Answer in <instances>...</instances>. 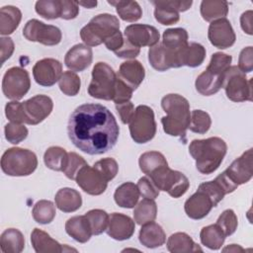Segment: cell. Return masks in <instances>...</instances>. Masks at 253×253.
Instances as JSON below:
<instances>
[{"mask_svg":"<svg viewBox=\"0 0 253 253\" xmlns=\"http://www.w3.org/2000/svg\"><path fill=\"white\" fill-rule=\"evenodd\" d=\"M67 133L79 150L90 155H99L116 145L120 127L114 115L105 106L83 104L71 114Z\"/></svg>","mask_w":253,"mask_h":253,"instance_id":"cell-1","label":"cell"},{"mask_svg":"<svg viewBox=\"0 0 253 253\" xmlns=\"http://www.w3.org/2000/svg\"><path fill=\"white\" fill-rule=\"evenodd\" d=\"M226 151L225 141L217 136L194 139L189 145V152L196 161V168L205 175L213 173L220 166Z\"/></svg>","mask_w":253,"mask_h":253,"instance_id":"cell-2","label":"cell"},{"mask_svg":"<svg viewBox=\"0 0 253 253\" xmlns=\"http://www.w3.org/2000/svg\"><path fill=\"white\" fill-rule=\"evenodd\" d=\"M161 107L167 114L161 118L164 132L171 136L184 137L191 120L188 100L179 94H168L162 98Z\"/></svg>","mask_w":253,"mask_h":253,"instance_id":"cell-3","label":"cell"},{"mask_svg":"<svg viewBox=\"0 0 253 253\" xmlns=\"http://www.w3.org/2000/svg\"><path fill=\"white\" fill-rule=\"evenodd\" d=\"M120 31L119 19L108 13L99 14L92 18L90 22L80 31L83 42L88 46H97L114 34Z\"/></svg>","mask_w":253,"mask_h":253,"instance_id":"cell-4","label":"cell"},{"mask_svg":"<svg viewBox=\"0 0 253 253\" xmlns=\"http://www.w3.org/2000/svg\"><path fill=\"white\" fill-rule=\"evenodd\" d=\"M37 167V155L26 148H8L1 158V169L8 176H29L35 172Z\"/></svg>","mask_w":253,"mask_h":253,"instance_id":"cell-5","label":"cell"},{"mask_svg":"<svg viewBox=\"0 0 253 253\" xmlns=\"http://www.w3.org/2000/svg\"><path fill=\"white\" fill-rule=\"evenodd\" d=\"M117 74L106 62H97L92 70V80L88 86V93L91 97L110 101L113 100Z\"/></svg>","mask_w":253,"mask_h":253,"instance_id":"cell-6","label":"cell"},{"mask_svg":"<svg viewBox=\"0 0 253 253\" xmlns=\"http://www.w3.org/2000/svg\"><path fill=\"white\" fill-rule=\"evenodd\" d=\"M147 177L159 191L167 192L175 199L183 196L190 187L189 179L182 172L173 170L168 165L158 168Z\"/></svg>","mask_w":253,"mask_h":253,"instance_id":"cell-7","label":"cell"},{"mask_svg":"<svg viewBox=\"0 0 253 253\" xmlns=\"http://www.w3.org/2000/svg\"><path fill=\"white\" fill-rule=\"evenodd\" d=\"M222 88L232 102L252 101V79H247L246 74L236 65L230 66L225 72Z\"/></svg>","mask_w":253,"mask_h":253,"instance_id":"cell-8","label":"cell"},{"mask_svg":"<svg viewBox=\"0 0 253 253\" xmlns=\"http://www.w3.org/2000/svg\"><path fill=\"white\" fill-rule=\"evenodd\" d=\"M128 125L130 136L136 143H146L155 136L156 123L154 113L146 105H139L135 108L133 118Z\"/></svg>","mask_w":253,"mask_h":253,"instance_id":"cell-9","label":"cell"},{"mask_svg":"<svg viewBox=\"0 0 253 253\" xmlns=\"http://www.w3.org/2000/svg\"><path fill=\"white\" fill-rule=\"evenodd\" d=\"M31 79L28 71L22 67L14 66L9 68L2 79V91L10 100L22 99L30 90Z\"/></svg>","mask_w":253,"mask_h":253,"instance_id":"cell-10","label":"cell"},{"mask_svg":"<svg viewBox=\"0 0 253 253\" xmlns=\"http://www.w3.org/2000/svg\"><path fill=\"white\" fill-rule=\"evenodd\" d=\"M23 36L30 42H37L44 45L52 46L61 42V31L52 25H46L37 19L29 20L24 29Z\"/></svg>","mask_w":253,"mask_h":253,"instance_id":"cell-11","label":"cell"},{"mask_svg":"<svg viewBox=\"0 0 253 253\" xmlns=\"http://www.w3.org/2000/svg\"><path fill=\"white\" fill-rule=\"evenodd\" d=\"M151 4L155 6L154 17L155 20L164 26L174 25L179 22L180 12H185L190 9L193 1H177V0H166V1H151Z\"/></svg>","mask_w":253,"mask_h":253,"instance_id":"cell-12","label":"cell"},{"mask_svg":"<svg viewBox=\"0 0 253 253\" xmlns=\"http://www.w3.org/2000/svg\"><path fill=\"white\" fill-rule=\"evenodd\" d=\"M23 108L26 124L36 126L50 115L53 109V102L46 95H36L23 102Z\"/></svg>","mask_w":253,"mask_h":253,"instance_id":"cell-13","label":"cell"},{"mask_svg":"<svg viewBox=\"0 0 253 253\" xmlns=\"http://www.w3.org/2000/svg\"><path fill=\"white\" fill-rule=\"evenodd\" d=\"M62 75V64L54 58H42L33 67L35 81L43 87H50L59 81Z\"/></svg>","mask_w":253,"mask_h":253,"instance_id":"cell-14","label":"cell"},{"mask_svg":"<svg viewBox=\"0 0 253 253\" xmlns=\"http://www.w3.org/2000/svg\"><path fill=\"white\" fill-rule=\"evenodd\" d=\"M208 38L211 43L219 49L232 46L236 40L233 28L226 18L214 20L210 24Z\"/></svg>","mask_w":253,"mask_h":253,"instance_id":"cell-15","label":"cell"},{"mask_svg":"<svg viewBox=\"0 0 253 253\" xmlns=\"http://www.w3.org/2000/svg\"><path fill=\"white\" fill-rule=\"evenodd\" d=\"M125 38L133 45L137 47L141 46H153L159 42L158 30L150 25L144 24H132L127 26L124 32Z\"/></svg>","mask_w":253,"mask_h":253,"instance_id":"cell-16","label":"cell"},{"mask_svg":"<svg viewBox=\"0 0 253 253\" xmlns=\"http://www.w3.org/2000/svg\"><path fill=\"white\" fill-rule=\"evenodd\" d=\"M252 148L246 150L236 158L223 172L236 186L247 183L253 176Z\"/></svg>","mask_w":253,"mask_h":253,"instance_id":"cell-17","label":"cell"},{"mask_svg":"<svg viewBox=\"0 0 253 253\" xmlns=\"http://www.w3.org/2000/svg\"><path fill=\"white\" fill-rule=\"evenodd\" d=\"M75 181L85 193L92 196L103 194L108 186V181L94 167H90L88 164L79 171Z\"/></svg>","mask_w":253,"mask_h":253,"instance_id":"cell-18","label":"cell"},{"mask_svg":"<svg viewBox=\"0 0 253 253\" xmlns=\"http://www.w3.org/2000/svg\"><path fill=\"white\" fill-rule=\"evenodd\" d=\"M135 229L134 220L126 214L113 212L109 215L107 234L115 240L123 241L129 239Z\"/></svg>","mask_w":253,"mask_h":253,"instance_id":"cell-19","label":"cell"},{"mask_svg":"<svg viewBox=\"0 0 253 253\" xmlns=\"http://www.w3.org/2000/svg\"><path fill=\"white\" fill-rule=\"evenodd\" d=\"M215 207L211 198L203 190L198 189L184 205L186 214L192 219H202L207 216L211 209Z\"/></svg>","mask_w":253,"mask_h":253,"instance_id":"cell-20","label":"cell"},{"mask_svg":"<svg viewBox=\"0 0 253 253\" xmlns=\"http://www.w3.org/2000/svg\"><path fill=\"white\" fill-rule=\"evenodd\" d=\"M92 59V48L86 44L77 43L66 52L64 64L73 72H81L91 65Z\"/></svg>","mask_w":253,"mask_h":253,"instance_id":"cell-21","label":"cell"},{"mask_svg":"<svg viewBox=\"0 0 253 253\" xmlns=\"http://www.w3.org/2000/svg\"><path fill=\"white\" fill-rule=\"evenodd\" d=\"M225 73L217 71L213 68L207 67L196 79V90L204 96H211L222 88L223 77Z\"/></svg>","mask_w":253,"mask_h":253,"instance_id":"cell-22","label":"cell"},{"mask_svg":"<svg viewBox=\"0 0 253 253\" xmlns=\"http://www.w3.org/2000/svg\"><path fill=\"white\" fill-rule=\"evenodd\" d=\"M188 33L182 28L167 29L162 36V44L174 54L177 62V67L180 65V54L188 45Z\"/></svg>","mask_w":253,"mask_h":253,"instance_id":"cell-23","label":"cell"},{"mask_svg":"<svg viewBox=\"0 0 253 253\" xmlns=\"http://www.w3.org/2000/svg\"><path fill=\"white\" fill-rule=\"evenodd\" d=\"M117 76L134 91L143 81L145 70L138 60H127L120 65Z\"/></svg>","mask_w":253,"mask_h":253,"instance_id":"cell-24","label":"cell"},{"mask_svg":"<svg viewBox=\"0 0 253 253\" xmlns=\"http://www.w3.org/2000/svg\"><path fill=\"white\" fill-rule=\"evenodd\" d=\"M148 61L157 71H166L170 68H178L174 54L171 53L163 44L157 43L148 50Z\"/></svg>","mask_w":253,"mask_h":253,"instance_id":"cell-25","label":"cell"},{"mask_svg":"<svg viewBox=\"0 0 253 253\" xmlns=\"http://www.w3.org/2000/svg\"><path fill=\"white\" fill-rule=\"evenodd\" d=\"M139 242L146 248H157L166 241V234L161 225L154 221L142 225L138 235Z\"/></svg>","mask_w":253,"mask_h":253,"instance_id":"cell-26","label":"cell"},{"mask_svg":"<svg viewBox=\"0 0 253 253\" xmlns=\"http://www.w3.org/2000/svg\"><path fill=\"white\" fill-rule=\"evenodd\" d=\"M31 242L37 253H60L64 252V245L51 238L49 234L40 228H34L31 233Z\"/></svg>","mask_w":253,"mask_h":253,"instance_id":"cell-27","label":"cell"},{"mask_svg":"<svg viewBox=\"0 0 253 253\" xmlns=\"http://www.w3.org/2000/svg\"><path fill=\"white\" fill-rule=\"evenodd\" d=\"M66 233L79 243H86L90 240L92 230L85 215H75L70 217L65 223Z\"/></svg>","mask_w":253,"mask_h":253,"instance_id":"cell-28","label":"cell"},{"mask_svg":"<svg viewBox=\"0 0 253 253\" xmlns=\"http://www.w3.org/2000/svg\"><path fill=\"white\" fill-rule=\"evenodd\" d=\"M55 206L63 212H73L82 206V197L78 191L72 188H62L54 197Z\"/></svg>","mask_w":253,"mask_h":253,"instance_id":"cell-29","label":"cell"},{"mask_svg":"<svg viewBox=\"0 0 253 253\" xmlns=\"http://www.w3.org/2000/svg\"><path fill=\"white\" fill-rule=\"evenodd\" d=\"M139 196L137 185L132 182H126L116 189L114 200L121 208L132 209L136 206Z\"/></svg>","mask_w":253,"mask_h":253,"instance_id":"cell-30","label":"cell"},{"mask_svg":"<svg viewBox=\"0 0 253 253\" xmlns=\"http://www.w3.org/2000/svg\"><path fill=\"white\" fill-rule=\"evenodd\" d=\"M167 249L172 253H190L203 251V249L197 243H195L192 237L185 232H176L171 234L167 240Z\"/></svg>","mask_w":253,"mask_h":253,"instance_id":"cell-31","label":"cell"},{"mask_svg":"<svg viewBox=\"0 0 253 253\" xmlns=\"http://www.w3.org/2000/svg\"><path fill=\"white\" fill-rule=\"evenodd\" d=\"M22 20V12L19 8L8 5L0 9V34L8 36L13 34Z\"/></svg>","mask_w":253,"mask_h":253,"instance_id":"cell-32","label":"cell"},{"mask_svg":"<svg viewBox=\"0 0 253 253\" xmlns=\"http://www.w3.org/2000/svg\"><path fill=\"white\" fill-rule=\"evenodd\" d=\"M0 247L4 253H20L25 248V237L17 228H7L0 236Z\"/></svg>","mask_w":253,"mask_h":253,"instance_id":"cell-33","label":"cell"},{"mask_svg":"<svg viewBox=\"0 0 253 253\" xmlns=\"http://www.w3.org/2000/svg\"><path fill=\"white\" fill-rule=\"evenodd\" d=\"M200 12L207 22L225 18L228 13V3L221 0H204L200 6Z\"/></svg>","mask_w":253,"mask_h":253,"instance_id":"cell-34","label":"cell"},{"mask_svg":"<svg viewBox=\"0 0 253 253\" xmlns=\"http://www.w3.org/2000/svg\"><path fill=\"white\" fill-rule=\"evenodd\" d=\"M206 58V48L198 42H191L180 54V65L189 67L200 66Z\"/></svg>","mask_w":253,"mask_h":253,"instance_id":"cell-35","label":"cell"},{"mask_svg":"<svg viewBox=\"0 0 253 253\" xmlns=\"http://www.w3.org/2000/svg\"><path fill=\"white\" fill-rule=\"evenodd\" d=\"M225 237L223 231L216 223L203 227L200 232L202 244L211 250H218L223 245Z\"/></svg>","mask_w":253,"mask_h":253,"instance_id":"cell-36","label":"cell"},{"mask_svg":"<svg viewBox=\"0 0 253 253\" xmlns=\"http://www.w3.org/2000/svg\"><path fill=\"white\" fill-rule=\"evenodd\" d=\"M116 8L119 17L129 23L138 21L142 16V10L136 1H108Z\"/></svg>","mask_w":253,"mask_h":253,"instance_id":"cell-37","label":"cell"},{"mask_svg":"<svg viewBox=\"0 0 253 253\" xmlns=\"http://www.w3.org/2000/svg\"><path fill=\"white\" fill-rule=\"evenodd\" d=\"M157 215V205L154 200L143 199L138 204H136L133 210V218L134 221L143 225L147 222L153 221Z\"/></svg>","mask_w":253,"mask_h":253,"instance_id":"cell-38","label":"cell"},{"mask_svg":"<svg viewBox=\"0 0 253 253\" xmlns=\"http://www.w3.org/2000/svg\"><path fill=\"white\" fill-rule=\"evenodd\" d=\"M138 164L140 170L146 174V176H149L151 173H153L155 170H157L160 167L167 166L168 162L165 158V156L158 151H147L142 153L139 156Z\"/></svg>","mask_w":253,"mask_h":253,"instance_id":"cell-39","label":"cell"},{"mask_svg":"<svg viewBox=\"0 0 253 253\" xmlns=\"http://www.w3.org/2000/svg\"><path fill=\"white\" fill-rule=\"evenodd\" d=\"M68 153L60 146L48 147L43 155L45 166L53 171H63L67 162Z\"/></svg>","mask_w":253,"mask_h":253,"instance_id":"cell-40","label":"cell"},{"mask_svg":"<svg viewBox=\"0 0 253 253\" xmlns=\"http://www.w3.org/2000/svg\"><path fill=\"white\" fill-rule=\"evenodd\" d=\"M33 218L40 224H48L55 217V206L48 200H41L37 202L32 211Z\"/></svg>","mask_w":253,"mask_h":253,"instance_id":"cell-41","label":"cell"},{"mask_svg":"<svg viewBox=\"0 0 253 253\" xmlns=\"http://www.w3.org/2000/svg\"><path fill=\"white\" fill-rule=\"evenodd\" d=\"M84 215L88 219L93 235H99L107 229L109 223V214L105 211L95 209L87 211Z\"/></svg>","mask_w":253,"mask_h":253,"instance_id":"cell-42","label":"cell"},{"mask_svg":"<svg viewBox=\"0 0 253 253\" xmlns=\"http://www.w3.org/2000/svg\"><path fill=\"white\" fill-rule=\"evenodd\" d=\"M35 10L38 15L46 20H54L60 18L61 0L37 1L35 5Z\"/></svg>","mask_w":253,"mask_h":253,"instance_id":"cell-43","label":"cell"},{"mask_svg":"<svg viewBox=\"0 0 253 253\" xmlns=\"http://www.w3.org/2000/svg\"><path fill=\"white\" fill-rule=\"evenodd\" d=\"M58 86L60 91L66 96H76L81 87V80L79 76L73 71H65L62 73Z\"/></svg>","mask_w":253,"mask_h":253,"instance_id":"cell-44","label":"cell"},{"mask_svg":"<svg viewBox=\"0 0 253 253\" xmlns=\"http://www.w3.org/2000/svg\"><path fill=\"white\" fill-rule=\"evenodd\" d=\"M211 126V119L210 115L202 110H194L191 113V120L189 129L198 134H204L208 132Z\"/></svg>","mask_w":253,"mask_h":253,"instance_id":"cell-45","label":"cell"},{"mask_svg":"<svg viewBox=\"0 0 253 253\" xmlns=\"http://www.w3.org/2000/svg\"><path fill=\"white\" fill-rule=\"evenodd\" d=\"M5 138L12 144H18L25 140L28 136L29 130L23 124L9 123L4 127Z\"/></svg>","mask_w":253,"mask_h":253,"instance_id":"cell-46","label":"cell"},{"mask_svg":"<svg viewBox=\"0 0 253 253\" xmlns=\"http://www.w3.org/2000/svg\"><path fill=\"white\" fill-rule=\"evenodd\" d=\"M216 224L220 227L225 236H230L235 232L237 228L238 219L235 212L228 209L223 211L222 213L218 216Z\"/></svg>","mask_w":253,"mask_h":253,"instance_id":"cell-47","label":"cell"},{"mask_svg":"<svg viewBox=\"0 0 253 253\" xmlns=\"http://www.w3.org/2000/svg\"><path fill=\"white\" fill-rule=\"evenodd\" d=\"M86 165L87 162L84 160L82 156H80L76 152H68L67 162L62 172L68 179L75 180L79 171Z\"/></svg>","mask_w":253,"mask_h":253,"instance_id":"cell-48","label":"cell"},{"mask_svg":"<svg viewBox=\"0 0 253 253\" xmlns=\"http://www.w3.org/2000/svg\"><path fill=\"white\" fill-rule=\"evenodd\" d=\"M108 182L113 180L119 171V165L114 158H103L97 161L93 166Z\"/></svg>","mask_w":253,"mask_h":253,"instance_id":"cell-49","label":"cell"},{"mask_svg":"<svg viewBox=\"0 0 253 253\" xmlns=\"http://www.w3.org/2000/svg\"><path fill=\"white\" fill-rule=\"evenodd\" d=\"M5 115L11 123L26 124V118L23 108V103L12 101L5 106Z\"/></svg>","mask_w":253,"mask_h":253,"instance_id":"cell-50","label":"cell"},{"mask_svg":"<svg viewBox=\"0 0 253 253\" xmlns=\"http://www.w3.org/2000/svg\"><path fill=\"white\" fill-rule=\"evenodd\" d=\"M198 189H201L204 192H206L211 198L215 207L225 196L223 190L221 189V187L218 185V183L215 180L209 181V182H204V183L200 184Z\"/></svg>","mask_w":253,"mask_h":253,"instance_id":"cell-51","label":"cell"},{"mask_svg":"<svg viewBox=\"0 0 253 253\" xmlns=\"http://www.w3.org/2000/svg\"><path fill=\"white\" fill-rule=\"evenodd\" d=\"M132 92H133V90L117 76L115 94H114V98H113L115 105L129 101L132 97Z\"/></svg>","mask_w":253,"mask_h":253,"instance_id":"cell-52","label":"cell"},{"mask_svg":"<svg viewBox=\"0 0 253 253\" xmlns=\"http://www.w3.org/2000/svg\"><path fill=\"white\" fill-rule=\"evenodd\" d=\"M137 188L140 196L144 199L155 200L159 195V190L153 184L149 177H141L137 182Z\"/></svg>","mask_w":253,"mask_h":253,"instance_id":"cell-53","label":"cell"},{"mask_svg":"<svg viewBox=\"0 0 253 253\" xmlns=\"http://www.w3.org/2000/svg\"><path fill=\"white\" fill-rule=\"evenodd\" d=\"M237 67L245 74L252 71L253 69V47L252 46L244 47L240 51Z\"/></svg>","mask_w":253,"mask_h":253,"instance_id":"cell-54","label":"cell"},{"mask_svg":"<svg viewBox=\"0 0 253 253\" xmlns=\"http://www.w3.org/2000/svg\"><path fill=\"white\" fill-rule=\"evenodd\" d=\"M79 14V5L77 1L61 0L60 18L63 20L75 19Z\"/></svg>","mask_w":253,"mask_h":253,"instance_id":"cell-55","label":"cell"},{"mask_svg":"<svg viewBox=\"0 0 253 253\" xmlns=\"http://www.w3.org/2000/svg\"><path fill=\"white\" fill-rule=\"evenodd\" d=\"M140 52V48L130 43L126 38L124 40L123 45L115 51V54L120 58H126V59H132L135 58Z\"/></svg>","mask_w":253,"mask_h":253,"instance_id":"cell-56","label":"cell"},{"mask_svg":"<svg viewBox=\"0 0 253 253\" xmlns=\"http://www.w3.org/2000/svg\"><path fill=\"white\" fill-rule=\"evenodd\" d=\"M117 112L123 124H129L134 115V106L130 101L116 105Z\"/></svg>","mask_w":253,"mask_h":253,"instance_id":"cell-57","label":"cell"},{"mask_svg":"<svg viewBox=\"0 0 253 253\" xmlns=\"http://www.w3.org/2000/svg\"><path fill=\"white\" fill-rule=\"evenodd\" d=\"M15 49L14 42L9 37H2L0 39V57L1 64H3L7 59L11 57Z\"/></svg>","mask_w":253,"mask_h":253,"instance_id":"cell-58","label":"cell"},{"mask_svg":"<svg viewBox=\"0 0 253 253\" xmlns=\"http://www.w3.org/2000/svg\"><path fill=\"white\" fill-rule=\"evenodd\" d=\"M124 40H125V38L123 37V34L121 33V31H119L116 34H114L112 37L107 39L104 43L109 50H112L115 52L123 45Z\"/></svg>","mask_w":253,"mask_h":253,"instance_id":"cell-59","label":"cell"},{"mask_svg":"<svg viewBox=\"0 0 253 253\" xmlns=\"http://www.w3.org/2000/svg\"><path fill=\"white\" fill-rule=\"evenodd\" d=\"M252 17H253V12L251 10H248L244 12L241 17H240V25L244 33L247 35H252L253 34V28H252Z\"/></svg>","mask_w":253,"mask_h":253,"instance_id":"cell-60","label":"cell"},{"mask_svg":"<svg viewBox=\"0 0 253 253\" xmlns=\"http://www.w3.org/2000/svg\"><path fill=\"white\" fill-rule=\"evenodd\" d=\"M77 3H78V5H81L85 8H88V9H92V8L97 6V1H87V2H84V1L78 2L77 1Z\"/></svg>","mask_w":253,"mask_h":253,"instance_id":"cell-61","label":"cell"},{"mask_svg":"<svg viewBox=\"0 0 253 253\" xmlns=\"http://www.w3.org/2000/svg\"><path fill=\"white\" fill-rule=\"evenodd\" d=\"M222 251H234V252H236V251H243V248H241L240 246H238L236 244H231L230 246L224 248Z\"/></svg>","mask_w":253,"mask_h":253,"instance_id":"cell-62","label":"cell"}]
</instances>
